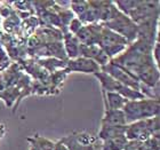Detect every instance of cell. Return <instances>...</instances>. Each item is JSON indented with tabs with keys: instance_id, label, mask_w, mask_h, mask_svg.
Returning a JSON list of instances; mask_svg holds the SVG:
<instances>
[{
	"instance_id": "cell-1",
	"label": "cell",
	"mask_w": 160,
	"mask_h": 150,
	"mask_svg": "<svg viewBox=\"0 0 160 150\" xmlns=\"http://www.w3.org/2000/svg\"><path fill=\"white\" fill-rule=\"evenodd\" d=\"M159 108L160 102L158 97H144L141 100L127 101L122 108V112L126 118V123L130 124L159 116Z\"/></svg>"
},
{
	"instance_id": "cell-2",
	"label": "cell",
	"mask_w": 160,
	"mask_h": 150,
	"mask_svg": "<svg viewBox=\"0 0 160 150\" xmlns=\"http://www.w3.org/2000/svg\"><path fill=\"white\" fill-rule=\"evenodd\" d=\"M159 135V116L127 124L125 137L128 141H145Z\"/></svg>"
},
{
	"instance_id": "cell-3",
	"label": "cell",
	"mask_w": 160,
	"mask_h": 150,
	"mask_svg": "<svg viewBox=\"0 0 160 150\" xmlns=\"http://www.w3.org/2000/svg\"><path fill=\"white\" fill-rule=\"evenodd\" d=\"M101 71H103L105 74H108L109 76H111L113 79H116L117 81H119L120 84H122L125 86L129 87V88H133V90H136L141 93H143L147 97H151V99H154V94L151 92L152 90L145 87L144 85L138 81L136 77L134 76L133 74H130L129 71L125 70L122 68L118 67L116 64L109 63L107 65L101 68Z\"/></svg>"
},
{
	"instance_id": "cell-4",
	"label": "cell",
	"mask_w": 160,
	"mask_h": 150,
	"mask_svg": "<svg viewBox=\"0 0 160 150\" xmlns=\"http://www.w3.org/2000/svg\"><path fill=\"white\" fill-rule=\"evenodd\" d=\"M97 45L103 49L104 53L107 54V56L110 60H112L116 56H118L119 54L122 53L129 44L125 38L102 25V31H101L100 39H98Z\"/></svg>"
},
{
	"instance_id": "cell-5",
	"label": "cell",
	"mask_w": 160,
	"mask_h": 150,
	"mask_svg": "<svg viewBox=\"0 0 160 150\" xmlns=\"http://www.w3.org/2000/svg\"><path fill=\"white\" fill-rule=\"evenodd\" d=\"M95 78L98 79L101 84V88L104 92H113V93H118L120 95H122L123 97H126L127 100L134 101V100H141L147 97L143 93H141L138 91L129 88V87L125 86L122 84H120L116 79H113L111 76L108 74L103 72V71H98L96 74H94Z\"/></svg>"
},
{
	"instance_id": "cell-6",
	"label": "cell",
	"mask_w": 160,
	"mask_h": 150,
	"mask_svg": "<svg viewBox=\"0 0 160 150\" xmlns=\"http://www.w3.org/2000/svg\"><path fill=\"white\" fill-rule=\"evenodd\" d=\"M102 25L125 38L128 44H132L137 38V24L134 23L129 17L121 12H119L112 20L108 21Z\"/></svg>"
},
{
	"instance_id": "cell-7",
	"label": "cell",
	"mask_w": 160,
	"mask_h": 150,
	"mask_svg": "<svg viewBox=\"0 0 160 150\" xmlns=\"http://www.w3.org/2000/svg\"><path fill=\"white\" fill-rule=\"evenodd\" d=\"M159 5L158 0H140V3L127 16L135 24H140L153 17H159Z\"/></svg>"
},
{
	"instance_id": "cell-8",
	"label": "cell",
	"mask_w": 160,
	"mask_h": 150,
	"mask_svg": "<svg viewBox=\"0 0 160 150\" xmlns=\"http://www.w3.org/2000/svg\"><path fill=\"white\" fill-rule=\"evenodd\" d=\"M60 140L67 146L69 150H95V144L98 139L95 135L86 132H73Z\"/></svg>"
},
{
	"instance_id": "cell-9",
	"label": "cell",
	"mask_w": 160,
	"mask_h": 150,
	"mask_svg": "<svg viewBox=\"0 0 160 150\" xmlns=\"http://www.w3.org/2000/svg\"><path fill=\"white\" fill-rule=\"evenodd\" d=\"M158 23H159V17H153V18H150V20L137 24L136 39L144 40V41H148V43L154 45L157 43V40H159Z\"/></svg>"
},
{
	"instance_id": "cell-10",
	"label": "cell",
	"mask_w": 160,
	"mask_h": 150,
	"mask_svg": "<svg viewBox=\"0 0 160 150\" xmlns=\"http://www.w3.org/2000/svg\"><path fill=\"white\" fill-rule=\"evenodd\" d=\"M102 31V24H82L80 30L74 34L81 45H97Z\"/></svg>"
},
{
	"instance_id": "cell-11",
	"label": "cell",
	"mask_w": 160,
	"mask_h": 150,
	"mask_svg": "<svg viewBox=\"0 0 160 150\" xmlns=\"http://www.w3.org/2000/svg\"><path fill=\"white\" fill-rule=\"evenodd\" d=\"M69 72H82V74H96L101 70V67L94 61L82 56H78L77 59L68 60L67 67Z\"/></svg>"
},
{
	"instance_id": "cell-12",
	"label": "cell",
	"mask_w": 160,
	"mask_h": 150,
	"mask_svg": "<svg viewBox=\"0 0 160 150\" xmlns=\"http://www.w3.org/2000/svg\"><path fill=\"white\" fill-rule=\"evenodd\" d=\"M79 56L86 57L89 60L94 61L101 68L107 65L110 62V59L107 56L103 49L98 45H81L79 47Z\"/></svg>"
},
{
	"instance_id": "cell-13",
	"label": "cell",
	"mask_w": 160,
	"mask_h": 150,
	"mask_svg": "<svg viewBox=\"0 0 160 150\" xmlns=\"http://www.w3.org/2000/svg\"><path fill=\"white\" fill-rule=\"evenodd\" d=\"M70 8L72 13L82 24H93L96 23L94 14L92 12L88 1H71Z\"/></svg>"
},
{
	"instance_id": "cell-14",
	"label": "cell",
	"mask_w": 160,
	"mask_h": 150,
	"mask_svg": "<svg viewBox=\"0 0 160 150\" xmlns=\"http://www.w3.org/2000/svg\"><path fill=\"white\" fill-rule=\"evenodd\" d=\"M127 125L122 110H113L104 107V116L101 119V127H117Z\"/></svg>"
},
{
	"instance_id": "cell-15",
	"label": "cell",
	"mask_w": 160,
	"mask_h": 150,
	"mask_svg": "<svg viewBox=\"0 0 160 150\" xmlns=\"http://www.w3.org/2000/svg\"><path fill=\"white\" fill-rule=\"evenodd\" d=\"M63 46L65 54L69 60L72 59H77L79 56V47L80 43L79 40L76 38V36L70 34L69 31L63 34Z\"/></svg>"
},
{
	"instance_id": "cell-16",
	"label": "cell",
	"mask_w": 160,
	"mask_h": 150,
	"mask_svg": "<svg viewBox=\"0 0 160 150\" xmlns=\"http://www.w3.org/2000/svg\"><path fill=\"white\" fill-rule=\"evenodd\" d=\"M102 95H103L104 107L109 108V109H113V110H122V108L125 107L127 101H129L127 100L126 97H123L122 95L113 93V92L102 91Z\"/></svg>"
},
{
	"instance_id": "cell-17",
	"label": "cell",
	"mask_w": 160,
	"mask_h": 150,
	"mask_svg": "<svg viewBox=\"0 0 160 150\" xmlns=\"http://www.w3.org/2000/svg\"><path fill=\"white\" fill-rule=\"evenodd\" d=\"M36 62L39 64L40 67H42L47 72L53 74L55 71L62 70L65 69L67 67V62L62 60H57V59H53V57H46V59H34Z\"/></svg>"
},
{
	"instance_id": "cell-18",
	"label": "cell",
	"mask_w": 160,
	"mask_h": 150,
	"mask_svg": "<svg viewBox=\"0 0 160 150\" xmlns=\"http://www.w3.org/2000/svg\"><path fill=\"white\" fill-rule=\"evenodd\" d=\"M27 141L39 150H54V146H55L54 141L49 140L42 135H39V134H34L32 137H29Z\"/></svg>"
},
{
	"instance_id": "cell-19",
	"label": "cell",
	"mask_w": 160,
	"mask_h": 150,
	"mask_svg": "<svg viewBox=\"0 0 160 150\" xmlns=\"http://www.w3.org/2000/svg\"><path fill=\"white\" fill-rule=\"evenodd\" d=\"M128 140L125 135H119V137L108 139V140L102 141V148L101 150H123L126 147Z\"/></svg>"
},
{
	"instance_id": "cell-20",
	"label": "cell",
	"mask_w": 160,
	"mask_h": 150,
	"mask_svg": "<svg viewBox=\"0 0 160 150\" xmlns=\"http://www.w3.org/2000/svg\"><path fill=\"white\" fill-rule=\"evenodd\" d=\"M140 150H159V135L151 137L148 140L142 141Z\"/></svg>"
},
{
	"instance_id": "cell-21",
	"label": "cell",
	"mask_w": 160,
	"mask_h": 150,
	"mask_svg": "<svg viewBox=\"0 0 160 150\" xmlns=\"http://www.w3.org/2000/svg\"><path fill=\"white\" fill-rule=\"evenodd\" d=\"M82 27V23L80 22L79 20H78L77 17L74 16L72 20H71L70 24H69V32L72 34H76L78 32V31L80 30V28Z\"/></svg>"
},
{
	"instance_id": "cell-22",
	"label": "cell",
	"mask_w": 160,
	"mask_h": 150,
	"mask_svg": "<svg viewBox=\"0 0 160 150\" xmlns=\"http://www.w3.org/2000/svg\"><path fill=\"white\" fill-rule=\"evenodd\" d=\"M142 141H128L123 150H140Z\"/></svg>"
},
{
	"instance_id": "cell-23",
	"label": "cell",
	"mask_w": 160,
	"mask_h": 150,
	"mask_svg": "<svg viewBox=\"0 0 160 150\" xmlns=\"http://www.w3.org/2000/svg\"><path fill=\"white\" fill-rule=\"evenodd\" d=\"M54 150H69L65 144L62 142L61 140H57L55 142V146H54Z\"/></svg>"
},
{
	"instance_id": "cell-24",
	"label": "cell",
	"mask_w": 160,
	"mask_h": 150,
	"mask_svg": "<svg viewBox=\"0 0 160 150\" xmlns=\"http://www.w3.org/2000/svg\"><path fill=\"white\" fill-rule=\"evenodd\" d=\"M5 133H6V127H5V125L1 124V125H0V139H2Z\"/></svg>"
},
{
	"instance_id": "cell-25",
	"label": "cell",
	"mask_w": 160,
	"mask_h": 150,
	"mask_svg": "<svg viewBox=\"0 0 160 150\" xmlns=\"http://www.w3.org/2000/svg\"><path fill=\"white\" fill-rule=\"evenodd\" d=\"M29 150H39L38 148H36L34 146H32V144H30V147H29Z\"/></svg>"
}]
</instances>
